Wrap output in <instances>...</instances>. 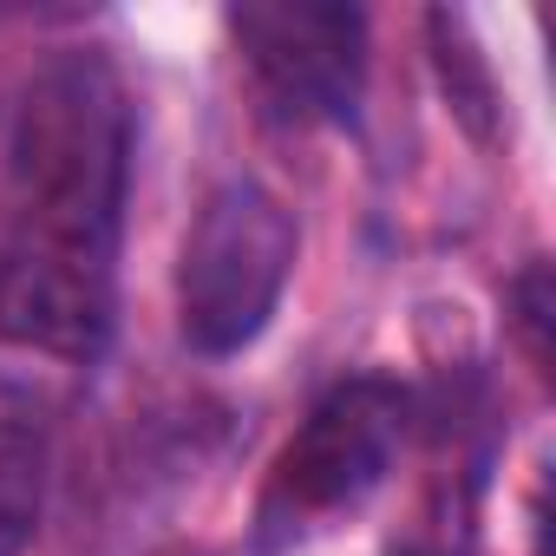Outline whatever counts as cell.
Masks as SVG:
<instances>
[{
  "mask_svg": "<svg viewBox=\"0 0 556 556\" xmlns=\"http://www.w3.org/2000/svg\"><path fill=\"white\" fill-rule=\"evenodd\" d=\"M131 92L105 53H53L8 131L0 341L99 361L118 321V229L131 190Z\"/></svg>",
  "mask_w": 556,
  "mask_h": 556,
  "instance_id": "cell-1",
  "label": "cell"
},
{
  "mask_svg": "<svg viewBox=\"0 0 556 556\" xmlns=\"http://www.w3.org/2000/svg\"><path fill=\"white\" fill-rule=\"evenodd\" d=\"M302 262L295 210L255 177L216 184L177 249V334L203 361H229L262 341Z\"/></svg>",
  "mask_w": 556,
  "mask_h": 556,
  "instance_id": "cell-2",
  "label": "cell"
},
{
  "mask_svg": "<svg viewBox=\"0 0 556 556\" xmlns=\"http://www.w3.org/2000/svg\"><path fill=\"white\" fill-rule=\"evenodd\" d=\"M400 445H406V393L380 374L341 380L275 452L255 497V549L282 556L361 517L367 497L387 484Z\"/></svg>",
  "mask_w": 556,
  "mask_h": 556,
  "instance_id": "cell-3",
  "label": "cell"
},
{
  "mask_svg": "<svg viewBox=\"0 0 556 556\" xmlns=\"http://www.w3.org/2000/svg\"><path fill=\"white\" fill-rule=\"evenodd\" d=\"M229 40L289 125H354L367 92V14L334 0H249L229 8Z\"/></svg>",
  "mask_w": 556,
  "mask_h": 556,
  "instance_id": "cell-4",
  "label": "cell"
},
{
  "mask_svg": "<svg viewBox=\"0 0 556 556\" xmlns=\"http://www.w3.org/2000/svg\"><path fill=\"white\" fill-rule=\"evenodd\" d=\"M426 40H432V73H439V92L452 105V118L491 144L497 125H504V92H497V73H491V53L478 47L471 21L452 14V8H432L426 14Z\"/></svg>",
  "mask_w": 556,
  "mask_h": 556,
  "instance_id": "cell-5",
  "label": "cell"
},
{
  "mask_svg": "<svg viewBox=\"0 0 556 556\" xmlns=\"http://www.w3.org/2000/svg\"><path fill=\"white\" fill-rule=\"evenodd\" d=\"M47 510V439L21 419H0V556H27Z\"/></svg>",
  "mask_w": 556,
  "mask_h": 556,
  "instance_id": "cell-6",
  "label": "cell"
},
{
  "mask_svg": "<svg viewBox=\"0 0 556 556\" xmlns=\"http://www.w3.org/2000/svg\"><path fill=\"white\" fill-rule=\"evenodd\" d=\"M510 334H517L523 361L549 380V268L543 262H530L510 282Z\"/></svg>",
  "mask_w": 556,
  "mask_h": 556,
  "instance_id": "cell-7",
  "label": "cell"
}]
</instances>
